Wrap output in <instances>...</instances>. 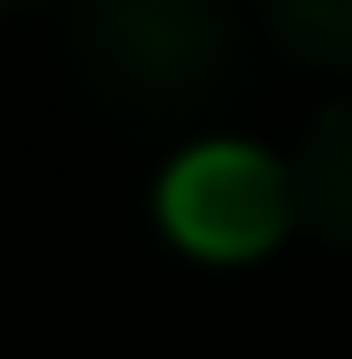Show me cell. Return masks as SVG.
Instances as JSON below:
<instances>
[{"label":"cell","mask_w":352,"mask_h":359,"mask_svg":"<svg viewBox=\"0 0 352 359\" xmlns=\"http://www.w3.org/2000/svg\"><path fill=\"white\" fill-rule=\"evenodd\" d=\"M80 72L129 112H184L216 88L233 56L224 0H80Z\"/></svg>","instance_id":"cell-1"},{"label":"cell","mask_w":352,"mask_h":359,"mask_svg":"<svg viewBox=\"0 0 352 359\" xmlns=\"http://www.w3.org/2000/svg\"><path fill=\"white\" fill-rule=\"evenodd\" d=\"M160 224L209 264H248L296 224V176L256 144H193L160 176Z\"/></svg>","instance_id":"cell-2"},{"label":"cell","mask_w":352,"mask_h":359,"mask_svg":"<svg viewBox=\"0 0 352 359\" xmlns=\"http://www.w3.org/2000/svg\"><path fill=\"white\" fill-rule=\"evenodd\" d=\"M288 176H296V216L320 240L352 248V96L313 120V136H304V152H296Z\"/></svg>","instance_id":"cell-3"},{"label":"cell","mask_w":352,"mask_h":359,"mask_svg":"<svg viewBox=\"0 0 352 359\" xmlns=\"http://www.w3.org/2000/svg\"><path fill=\"white\" fill-rule=\"evenodd\" d=\"M264 25L304 65H352V0H264Z\"/></svg>","instance_id":"cell-4"},{"label":"cell","mask_w":352,"mask_h":359,"mask_svg":"<svg viewBox=\"0 0 352 359\" xmlns=\"http://www.w3.org/2000/svg\"><path fill=\"white\" fill-rule=\"evenodd\" d=\"M0 8H16V0H0Z\"/></svg>","instance_id":"cell-5"}]
</instances>
